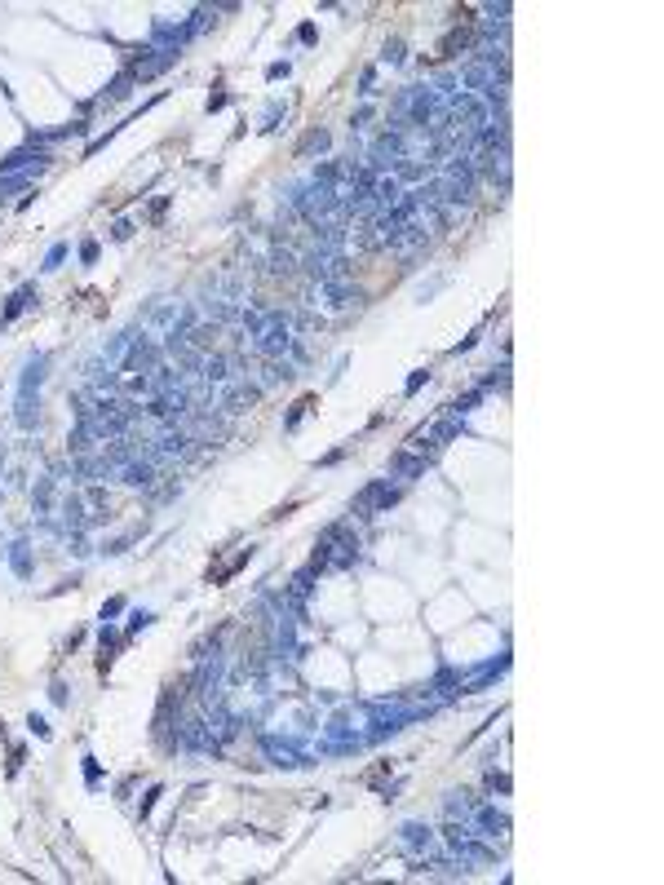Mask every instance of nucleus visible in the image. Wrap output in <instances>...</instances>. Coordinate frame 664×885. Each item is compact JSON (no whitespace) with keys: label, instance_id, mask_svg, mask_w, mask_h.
<instances>
[{"label":"nucleus","instance_id":"obj_22","mask_svg":"<svg viewBox=\"0 0 664 885\" xmlns=\"http://www.w3.org/2000/svg\"><path fill=\"white\" fill-rule=\"evenodd\" d=\"M63 257H67V244H54L49 257H44V270H58V266H63Z\"/></svg>","mask_w":664,"mask_h":885},{"label":"nucleus","instance_id":"obj_7","mask_svg":"<svg viewBox=\"0 0 664 885\" xmlns=\"http://www.w3.org/2000/svg\"><path fill=\"white\" fill-rule=\"evenodd\" d=\"M469 823H478V836H505L510 832V819L501 815V810H492V806H474V815H469Z\"/></svg>","mask_w":664,"mask_h":885},{"label":"nucleus","instance_id":"obj_16","mask_svg":"<svg viewBox=\"0 0 664 885\" xmlns=\"http://www.w3.org/2000/svg\"><path fill=\"white\" fill-rule=\"evenodd\" d=\"M315 151H328V133L323 129H310L306 138H301V147H297V155H315Z\"/></svg>","mask_w":664,"mask_h":885},{"label":"nucleus","instance_id":"obj_5","mask_svg":"<svg viewBox=\"0 0 664 885\" xmlns=\"http://www.w3.org/2000/svg\"><path fill=\"white\" fill-rule=\"evenodd\" d=\"M426 465H430V456H421V452H394L390 478H416V474H426Z\"/></svg>","mask_w":664,"mask_h":885},{"label":"nucleus","instance_id":"obj_3","mask_svg":"<svg viewBox=\"0 0 664 885\" xmlns=\"http://www.w3.org/2000/svg\"><path fill=\"white\" fill-rule=\"evenodd\" d=\"M394 501H398V487H390V478L368 482V487L355 496V514L359 518H372V514H381V509H390Z\"/></svg>","mask_w":664,"mask_h":885},{"label":"nucleus","instance_id":"obj_10","mask_svg":"<svg viewBox=\"0 0 664 885\" xmlns=\"http://www.w3.org/2000/svg\"><path fill=\"white\" fill-rule=\"evenodd\" d=\"M398 841H403V850H412V854H426L430 845H434V832H430V828H421V823H403Z\"/></svg>","mask_w":664,"mask_h":885},{"label":"nucleus","instance_id":"obj_9","mask_svg":"<svg viewBox=\"0 0 664 885\" xmlns=\"http://www.w3.org/2000/svg\"><path fill=\"white\" fill-rule=\"evenodd\" d=\"M257 394H261L257 385L239 381V385H231V390L222 394V407H226V412H244V407H252V403H257Z\"/></svg>","mask_w":664,"mask_h":885},{"label":"nucleus","instance_id":"obj_15","mask_svg":"<svg viewBox=\"0 0 664 885\" xmlns=\"http://www.w3.org/2000/svg\"><path fill=\"white\" fill-rule=\"evenodd\" d=\"M191 443H195V439H191L186 430H177V434H164V439H160V456H168V460H173V456H182Z\"/></svg>","mask_w":664,"mask_h":885},{"label":"nucleus","instance_id":"obj_11","mask_svg":"<svg viewBox=\"0 0 664 885\" xmlns=\"http://www.w3.org/2000/svg\"><path fill=\"white\" fill-rule=\"evenodd\" d=\"M469 44H474V27H456V31H448L443 35V44H439V58H456V49H469Z\"/></svg>","mask_w":664,"mask_h":885},{"label":"nucleus","instance_id":"obj_6","mask_svg":"<svg viewBox=\"0 0 664 885\" xmlns=\"http://www.w3.org/2000/svg\"><path fill=\"white\" fill-rule=\"evenodd\" d=\"M155 478H160V465H155V460H129V465L120 469V482H129V487H151Z\"/></svg>","mask_w":664,"mask_h":885},{"label":"nucleus","instance_id":"obj_17","mask_svg":"<svg viewBox=\"0 0 664 885\" xmlns=\"http://www.w3.org/2000/svg\"><path fill=\"white\" fill-rule=\"evenodd\" d=\"M63 514H67V527H84V501H80L76 492L63 501Z\"/></svg>","mask_w":664,"mask_h":885},{"label":"nucleus","instance_id":"obj_29","mask_svg":"<svg viewBox=\"0 0 664 885\" xmlns=\"http://www.w3.org/2000/svg\"><path fill=\"white\" fill-rule=\"evenodd\" d=\"M80 257H84V261H98V244H93V239H89V244L80 248Z\"/></svg>","mask_w":664,"mask_h":885},{"label":"nucleus","instance_id":"obj_27","mask_svg":"<svg viewBox=\"0 0 664 885\" xmlns=\"http://www.w3.org/2000/svg\"><path fill=\"white\" fill-rule=\"evenodd\" d=\"M27 726H31V731H35V735H40V739H49V735H54V731H49V726H44V717H35V713H31V717H27Z\"/></svg>","mask_w":664,"mask_h":885},{"label":"nucleus","instance_id":"obj_4","mask_svg":"<svg viewBox=\"0 0 664 885\" xmlns=\"http://www.w3.org/2000/svg\"><path fill=\"white\" fill-rule=\"evenodd\" d=\"M155 368H160V346H151V341H142V336H133L129 355L120 359V372H129V377H147V372H155Z\"/></svg>","mask_w":664,"mask_h":885},{"label":"nucleus","instance_id":"obj_12","mask_svg":"<svg viewBox=\"0 0 664 885\" xmlns=\"http://www.w3.org/2000/svg\"><path fill=\"white\" fill-rule=\"evenodd\" d=\"M474 806H478V802L465 793V788H461V793H448V802H443L448 819H465V823H469V815H474Z\"/></svg>","mask_w":664,"mask_h":885},{"label":"nucleus","instance_id":"obj_13","mask_svg":"<svg viewBox=\"0 0 664 885\" xmlns=\"http://www.w3.org/2000/svg\"><path fill=\"white\" fill-rule=\"evenodd\" d=\"M9 567H14L18 580H31V544L27 540H14V549H9Z\"/></svg>","mask_w":664,"mask_h":885},{"label":"nucleus","instance_id":"obj_14","mask_svg":"<svg viewBox=\"0 0 664 885\" xmlns=\"http://www.w3.org/2000/svg\"><path fill=\"white\" fill-rule=\"evenodd\" d=\"M31 505H35V514H40V518H49V514H54V478H40V482H35Z\"/></svg>","mask_w":664,"mask_h":885},{"label":"nucleus","instance_id":"obj_26","mask_svg":"<svg viewBox=\"0 0 664 885\" xmlns=\"http://www.w3.org/2000/svg\"><path fill=\"white\" fill-rule=\"evenodd\" d=\"M120 611H124V598H111V602H106V607H102V620H115Z\"/></svg>","mask_w":664,"mask_h":885},{"label":"nucleus","instance_id":"obj_20","mask_svg":"<svg viewBox=\"0 0 664 885\" xmlns=\"http://www.w3.org/2000/svg\"><path fill=\"white\" fill-rule=\"evenodd\" d=\"M239 319H244V328H248L252 336L266 328V314H261V310H239Z\"/></svg>","mask_w":664,"mask_h":885},{"label":"nucleus","instance_id":"obj_19","mask_svg":"<svg viewBox=\"0 0 664 885\" xmlns=\"http://www.w3.org/2000/svg\"><path fill=\"white\" fill-rule=\"evenodd\" d=\"M133 84H138V76H133V71H124V76H120V80L111 84V93H106V98H111V102L129 98V93H133Z\"/></svg>","mask_w":664,"mask_h":885},{"label":"nucleus","instance_id":"obj_21","mask_svg":"<svg viewBox=\"0 0 664 885\" xmlns=\"http://www.w3.org/2000/svg\"><path fill=\"white\" fill-rule=\"evenodd\" d=\"M306 407H315V398H301V403H297L293 412H288V421H284V430H297V421H301V416H306Z\"/></svg>","mask_w":664,"mask_h":885},{"label":"nucleus","instance_id":"obj_25","mask_svg":"<svg viewBox=\"0 0 664 885\" xmlns=\"http://www.w3.org/2000/svg\"><path fill=\"white\" fill-rule=\"evenodd\" d=\"M426 381H430V368L412 372V377H407V394H416V390H421V385H426Z\"/></svg>","mask_w":664,"mask_h":885},{"label":"nucleus","instance_id":"obj_23","mask_svg":"<svg viewBox=\"0 0 664 885\" xmlns=\"http://www.w3.org/2000/svg\"><path fill=\"white\" fill-rule=\"evenodd\" d=\"M381 58H385V63H403V40H390Z\"/></svg>","mask_w":664,"mask_h":885},{"label":"nucleus","instance_id":"obj_24","mask_svg":"<svg viewBox=\"0 0 664 885\" xmlns=\"http://www.w3.org/2000/svg\"><path fill=\"white\" fill-rule=\"evenodd\" d=\"M151 620H155L151 611H133V620H129V633H138V628H147Z\"/></svg>","mask_w":664,"mask_h":885},{"label":"nucleus","instance_id":"obj_8","mask_svg":"<svg viewBox=\"0 0 664 885\" xmlns=\"http://www.w3.org/2000/svg\"><path fill=\"white\" fill-rule=\"evenodd\" d=\"M31 301H35V284H22L18 293H14V297L5 301V310H0V328H9V323H14L18 314H22V310L31 306Z\"/></svg>","mask_w":664,"mask_h":885},{"label":"nucleus","instance_id":"obj_28","mask_svg":"<svg viewBox=\"0 0 664 885\" xmlns=\"http://www.w3.org/2000/svg\"><path fill=\"white\" fill-rule=\"evenodd\" d=\"M443 284H448V279H443V275H439V279H434V284H426V288H421V301H426V297H434V293H439V288H443Z\"/></svg>","mask_w":664,"mask_h":885},{"label":"nucleus","instance_id":"obj_18","mask_svg":"<svg viewBox=\"0 0 664 885\" xmlns=\"http://www.w3.org/2000/svg\"><path fill=\"white\" fill-rule=\"evenodd\" d=\"M231 372H226V359L222 355H209L204 359V381H226Z\"/></svg>","mask_w":664,"mask_h":885},{"label":"nucleus","instance_id":"obj_1","mask_svg":"<svg viewBox=\"0 0 664 885\" xmlns=\"http://www.w3.org/2000/svg\"><path fill=\"white\" fill-rule=\"evenodd\" d=\"M44 368H49V355H31L27 368H22V381H18V425L22 430L35 425V394H40Z\"/></svg>","mask_w":664,"mask_h":885},{"label":"nucleus","instance_id":"obj_30","mask_svg":"<svg viewBox=\"0 0 664 885\" xmlns=\"http://www.w3.org/2000/svg\"><path fill=\"white\" fill-rule=\"evenodd\" d=\"M487 783H492V788H501V793H505V788H510V779H505V774H496V770L487 774Z\"/></svg>","mask_w":664,"mask_h":885},{"label":"nucleus","instance_id":"obj_2","mask_svg":"<svg viewBox=\"0 0 664 885\" xmlns=\"http://www.w3.org/2000/svg\"><path fill=\"white\" fill-rule=\"evenodd\" d=\"M257 350L266 359H284V355H293V319L288 314H266V328L257 332Z\"/></svg>","mask_w":664,"mask_h":885}]
</instances>
